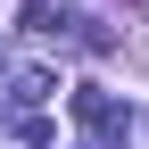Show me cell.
<instances>
[{
	"label": "cell",
	"mask_w": 149,
	"mask_h": 149,
	"mask_svg": "<svg viewBox=\"0 0 149 149\" xmlns=\"http://www.w3.org/2000/svg\"><path fill=\"white\" fill-rule=\"evenodd\" d=\"M74 116H83L91 133H116V100H108V91H74Z\"/></svg>",
	"instance_id": "cell-2"
},
{
	"label": "cell",
	"mask_w": 149,
	"mask_h": 149,
	"mask_svg": "<svg viewBox=\"0 0 149 149\" xmlns=\"http://www.w3.org/2000/svg\"><path fill=\"white\" fill-rule=\"evenodd\" d=\"M124 8H133V0H124Z\"/></svg>",
	"instance_id": "cell-5"
},
{
	"label": "cell",
	"mask_w": 149,
	"mask_h": 149,
	"mask_svg": "<svg viewBox=\"0 0 149 149\" xmlns=\"http://www.w3.org/2000/svg\"><path fill=\"white\" fill-rule=\"evenodd\" d=\"M66 25H74L66 8H50V0H25V33H42V42H50V33H66Z\"/></svg>",
	"instance_id": "cell-3"
},
{
	"label": "cell",
	"mask_w": 149,
	"mask_h": 149,
	"mask_svg": "<svg viewBox=\"0 0 149 149\" xmlns=\"http://www.w3.org/2000/svg\"><path fill=\"white\" fill-rule=\"evenodd\" d=\"M50 91H58V74H50V66H25V74H8V108H42Z\"/></svg>",
	"instance_id": "cell-1"
},
{
	"label": "cell",
	"mask_w": 149,
	"mask_h": 149,
	"mask_svg": "<svg viewBox=\"0 0 149 149\" xmlns=\"http://www.w3.org/2000/svg\"><path fill=\"white\" fill-rule=\"evenodd\" d=\"M74 25H83V33H74L83 50H116V25H100V17H74Z\"/></svg>",
	"instance_id": "cell-4"
}]
</instances>
